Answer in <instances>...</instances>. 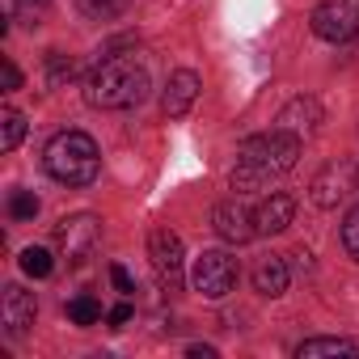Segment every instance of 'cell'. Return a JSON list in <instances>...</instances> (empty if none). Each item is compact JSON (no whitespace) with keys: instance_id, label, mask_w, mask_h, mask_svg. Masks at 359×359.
Returning a JSON list of instances; mask_svg holds the SVG:
<instances>
[{"instance_id":"4fadbf2b","label":"cell","mask_w":359,"mask_h":359,"mask_svg":"<svg viewBox=\"0 0 359 359\" xmlns=\"http://www.w3.org/2000/svg\"><path fill=\"white\" fill-rule=\"evenodd\" d=\"M292 216H296V199H292V195H283V191H271V195L254 208V224H258V233H262V237L283 233V229L292 224Z\"/></svg>"},{"instance_id":"3957f363","label":"cell","mask_w":359,"mask_h":359,"mask_svg":"<svg viewBox=\"0 0 359 359\" xmlns=\"http://www.w3.org/2000/svg\"><path fill=\"white\" fill-rule=\"evenodd\" d=\"M43 165H47V173L55 177L60 187H89V182H97V173H102L97 144L85 131L51 135V144L43 148Z\"/></svg>"},{"instance_id":"7a4b0ae2","label":"cell","mask_w":359,"mask_h":359,"mask_svg":"<svg viewBox=\"0 0 359 359\" xmlns=\"http://www.w3.org/2000/svg\"><path fill=\"white\" fill-rule=\"evenodd\" d=\"M144 97H148V68L140 55L106 51V60L85 76V102L93 110H127L140 106Z\"/></svg>"},{"instance_id":"2e32d148","label":"cell","mask_w":359,"mask_h":359,"mask_svg":"<svg viewBox=\"0 0 359 359\" xmlns=\"http://www.w3.org/2000/svg\"><path fill=\"white\" fill-rule=\"evenodd\" d=\"M76 9L89 18V22H114L131 9V0H76Z\"/></svg>"},{"instance_id":"603a6c76","label":"cell","mask_w":359,"mask_h":359,"mask_svg":"<svg viewBox=\"0 0 359 359\" xmlns=\"http://www.w3.org/2000/svg\"><path fill=\"white\" fill-rule=\"evenodd\" d=\"M110 279H114V287H118L123 296H131V292H135V279H131V271H127V266H118V262H114V266H110Z\"/></svg>"},{"instance_id":"30bf717a","label":"cell","mask_w":359,"mask_h":359,"mask_svg":"<svg viewBox=\"0 0 359 359\" xmlns=\"http://www.w3.org/2000/svg\"><path fill=\"white\" fill-rule=\"evenodd\" d=\"M199 89H203L199 72H191V68H177V72H169V81H165V93H161V110H165L169 118H182V114L195 106Z\"/></svg>"},{"instance_id":"52a82bcc","label":"cell","mask_w":359,"mask_h":359,"mask_svg":"<svg viewBox=\"0 0 359 359\" xmlns=\"http://www.w3.org/2000/svg\"><path fill=\"white\" fill-rule=\"evenodd\" d=\"M148 258H152V271L161 279L165 292H177L182 287V262H187V250H182V237L173 229H156L148 237Z\"/></svg>"},{"instance_id":"277c9868","label":"cell","mask_w":359,"mask_h":359,"mask_svg":"<svg viewBox=\"0 0 359 359\" xmlns=\"http://www.w3.org/2000/svg\"><path fill=\"white\" fill-rule=\"evenodd\" d=\"M191 283H195V292H203L208 300H224V296L237 287V262H233L224 250H203V254L195 258Z\"/></svg>"},{"instance_id":"ffe728a7","label":"cell","mask_w":359,"mask_h":359,"mask_svg":"<svg viewBox=\"0 0 359 359\" xmlns=\"http://www.w3.org/2000/svg\"><path fill=\"white\" fill-rule=\"evenodd\" d=\"M9 216L13 220H34L39 216V195L34 191H13L9 195Z\"/></svg>"},{"instance_id":"9c48e42d","label":"cell","mask_w":359,"mask_h":359,"mask_svg":"<svg viewBox=\"0 0 359 359\" xmlns=\"http://www.w3.org/2000/svg\"><path fill=\"white\" fill-rule=\"evenodd\" d=\"M212 229H216L224 241H233V245H245V241L258 237L254 212H250L245 203H237V199H224V203L212 208Z\"/></svg>"},{"instance_id":"8992f818","label":"cell","mask_w":359,"mask_h":359,"mask_svg":"<svg viewBox=\"0 0 359 359\" xmlns=\"http://www.w3.org/2000/svg\"><path fill=\"white\" fill-rule=\"evenodd\" d=\"M97 241H102V220L93 212H76V216H64L55 224V245L68 262H85Z\"/></svg>"},{"instance_id":"8fae6325","label":"cell","mask_w":359,"mask_h":359,"mask_svg":"<svg viewBox=\"0 0 359 359\" xmlns=\"http://www.w3.org/2000/svg\"><path fill=\"white\" fill-rule=\"evenodd\" d=\"M0 321H5V330L13 338H22L30 325H34V296L18 283L5 287V296H0Z\"/></svg>"},{"instance_id":"ba28073f","label":"cell","mask_w":359,"mask_h":359,"mask_svg":"<svg viewBox=\"0 0 359 359\" xmlns=\"http://www.w3.org/2000/svg\"><path fill=\"white\" fill-rule=\"evenodd\" d=\"M355 191H359V165H351V161H330L313 177V203L317 208H338Z\"/></svg>"},{"instance_id":"5bb4252c","label":"cell","mask_w":359,"mask_h":359,"mask_svg":"<svg viewBox=\"0 0 359 359\" xmlns=\"http://www.w3.org/2000/svg\"><path fill=\"white\" fill-rule=\"evenodd\" d=\"M287 283H292V275H287V262H283V258H262V262L254 266V287H258L262 296H283Z\"/></svg>"},{"instance_id":"7402d4cb","label":"cell","mask_w":359,"mask_h":359,"mask_svg":"<svg viewBox=\"0 0 359 359\" xmlns=\"http://www.w3.org/2000/svg\"><path fill=\"white\" fill-rule=\"evenodd\" d=\"M342 245H346V254L359 262V208L346 216V224H342Z\"/></svg>"},{"instance_id":"5b68a950","label":"cell","mask_w":359,"mask_h":359,"mask_svg":"<svg viewBox=\"0 0 359 359\" xmlns=\"http://www.w3.org/2000/svg\"><path fill=\"white\" fill-rule=\"evenodd\" d=\"M313 34L325 43H351L359 34V0H321L313 9Z\"/></svg>"},{"instance_id":"44dd1931","label":"cell","mask_w":359,"mask_h":359,"mask_svg":"<svg viewBox=\"0 0 359 359\" xmlns=\"http://www.w3.org/2000/svg\"><path fill=\"white\" fill-rule=\"evenodd\" d=\"M72 72H76V64H72L68 55H51V60H47V85H51V89L68 85V81H72Z\"/></svg>"},{"instance_id":"7c38bea8","label":"cell","mask_w":359,"mask_h":359,"mask_svg":"<svg viewBox=\"0 0 359 359\" xmlns=\"http://www.w3.org/2000/svg\"><path fill=\"white\" fill-rule=\"evenodd\" d=\"M321 123H325V114H321V102L317 97H292L279 110V127L292 131V135H300V140H309Z\"/></svg>"},{"instance_id":"6da1fadb","label":"cell","mask_w":359,"mask_h":359,"mask_svg":"<svg viewBox=\"0 0 359 359\" xmlns=\"http://www.w3.org/2000/svg\"><path fill=\"white\" fill-rule=\"evenodd\" d=\"M296 161H300V135H292L283 127H275L266 135H250L237 152L233 191H262L287 169H296Z\"/></svg>"},{"instance_id":"e0dca14e","label":"cell","mask_w":359,"mask_h":359,"mask_svg":"<svg viewBox=\"0 0 359 359\" xmlns=\"http://www.w3.org/2000/svg\"><path fill=\"white\" fill-rule=\"evenodd\" d=\"M22 135H26V118H22L13 106H5V110H0V148L13 152V148L22 144Z\"/></svg>"},{"instance_id":"d4e9b609","label":"cell","mask_w":359,"mask_h":359,"mask_svg":"<svg viewBox=\"0 0 359 359\" xmlns=\"http://www.w3.org/2000/svg\"><path fill=\"white\" fill-rule=\"evenodd\" d=\"M131 313H135V309H131V304H114V309H110V313H106V321H110V325H114V330H118V325H127V321H131Z\"/></svg>"},{"instance_id":"ac0fdd59","label":"cell","mask_w":359,"mask_h":359,"mask_svg":"<svg viewBox=\"0 0 359 359\" xmlns=\"http://www.w3.org/2000/svg\"><path fill=\"white\" fill-rule=\"evenodd\" d=\"M22 271H26L30 279H47V275L55 271V258H51L43 245H30V250H22Z\"/></svg>"},{"instance_id":"d6986e66","label":"cell","mask_w":359,"mask_h":359,"mask_svg":"<svg viewBox=\"0 0 359 359\" xmlns=\"http://www.w3.org/2000/svg\"><path fill=\"white\" fill-rule=\"evenodd\" d=\"M68 321L72 325H97L102 321V304L93 296H72L68 300Z\"/></svg>"},{"instance_id":"cb8c5ba5","label":"cell","mask_w":359,"mask_h":359,"mask_svg":"<svg viewBox=\"0 0 359 359\" xmlns=\"http://www.w3.org/2000/svg\"><path fill=\"white\" fill-rule=\"evenodd\" d=\"M0 85H5V93H13V89L22 85V72H18V64H13V60L0 64Z\"/></svg>"},{"instance_id":"484cf974","label":"cell","mask_w":359,"mask_h":359,"mask_svg":"<svg viewBox=\"0 0 359 359\" xmlns=\"http://www.w3.org/2000/svg\"><path fill=\"white\" fill-rule=\"evenodd\" d=\"M191 359H216V346H191Z\"/></svg>"},{"instance_id":"9a60e30c","label":"cell","mask_w":359,"mask_h":359,"mask_svg":"<svg viewBox=\"0 0 359 359\" xmlns=\"http://www.w3.org/2000/svg\"><path fill=\"white\" fill-rule=\"evenodd\" d=\"M296 355L300 359H317V355H359V346L346 342V338H309V342L296 346Z\"/></svg>"}]
</instances>
